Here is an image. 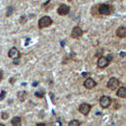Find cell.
<instances>
[{"instance_id": "15", "label": "cell", "mask_w": 126, "mask_h": 126, "mask_svg": "<svg viewBox=\"0 0 126 126\" xmlns=\"http://www.w3.org/2000/svg\"><path fill=\"white\" fill-rule=\"evenodd\" d=\"M13 12H14V7L9 6V7L7 8V11H6V16H7V17H10V16L13 14Z\"/></svg>"}, {"instance_id": "26", "label": "cell", "mask_w": 126, "mask_h": 126, "mask_svg": "<svg viewBox=\"0 0 126 126\" xmlns=\"http://www.w3.org/2000/svg\"><path fill=\"white\" fill-rule=\"evenodd\" d=\"M121 56L124 57V56H125V53H124V52H121Z\"/></svg>"}, {"instance_id": "21", "label": "cell", "mask_w": 126, "mask_h": 126, "mask_svg": "<svg viewBox=\"0 0 126 126\" xmlns=\"http://www.w3.org/2000/svg\"><path fill=\"white\" fill-rule=\"evenodd\" d=\"M3 79V71L2 70H0V81Z\"/></svg>"}, {"instance_id": "10", "label": "cell", "mask_w": 126, "mask_h": 126, "mask_svg": "<svg viewBox=\"0 0 126 126\" xmlns=\"http://www.w3.org/2000/svg\"><path fill=\"white\" fill-rule=\"evenodd\" d=\"M84 86L87 88V89H93L96 86V83L94 82V80H93L92 78H88L85 82H84Z\"/></svg>"}, {"instance_id": "3", "label": "cell", "mask_w": 126, "mask_h": 126, "mask_svg": "<svg viewBox=\"0 0 126 126\" xmlns=\"http://www.w3.org/2000/svg\"><path fill=\"white\" fill-rule=\"evenodd\" d=\"M110 103H111V99H110V97H108L106 95H102L100 97V99H99V104H100V106L102 108L108 107L110 105Z\"/></svg>"}, {"instance_id": "9", "label": "cell", "mask_w": 126, "mask_h": 126, "mask_svg": "<svg viewBox=\"0 0 126 126\" xmlns=\"http://www.w3.org/2000/svg\"><path fill=\"white\" fill-rule=\"evenodd\" d=\"M8 55H9V57H10V58L18 59V58L20 57V52H19V50H18L16 47H12V48L9 50Z\"/></svg>"}, {"instance_id": "7", "label": "cell", "mask_w": 126, "mask_h": 126, "mask_svg": "<svg viewBox=\"0 0 126 126\" xmlns=\"http://www.w3.org/2000/svg\"><path fill=\"white\" fill-rule=\"evenodd\" d=\"M108 64H109V61H108L107 58L104 57V56H100V57L98 58V60H97V66H98L99 68H105Z\"/></svg>"}, {"instance_id": "12", "label": "cell", "mask_w": 126, "mask_h": 126, "mask_svg": "<svg viewBox=\"0 0 126 126\" xmlns=\"http://www.w3.org/2000/svg\"><path fill=\"white\" fill-rule=\"evenodd\" d=\"M117 95L122 97V98H124L126 96V88L125 87H120L118 89V91H117Z\"/></svg>"}, {"instance_id": "8", "label": "cell", "mask_w": 126, "mask_h": 126, "mask_svg": "<svg viewBox=\"0 0 126 126\" xmlns=\"http://www.w3.org/2000/svg\"><path fill=\"white\" fill-rule=\"evenodd\" d=\"M90 110H91V105L88 103H82L79 107V111L84 115H87L90 112Z\"/></svg>"}, {"instance_id": "22", "label": "cell", "mask_w": 126, "mask_h": 126, "mask_svg": "<svg viewBox=\"0 0 126 126\" xmlns=\"http://www.w3.org/2000/svg\"><path fill=\"white\" fill-rule=\"evenodd\" d=\"M106 58H107V60H108V61H109V62H110V61H111V60H112V57H111V56H110V55H108V56H107V57H106Z\"/></svg>"}, {"instance_id": "14", "label": "cell", "mask_w": 126, "mask_h": 126, "mask_svg": "<svg viewBox=\"0 0 126 126\" xmlns=\"http://www.w3.org/2000/svg\"><path fill=\"white\" fill-rule=\"evenodd\" d=\"M11 123H12L13 126H20L21 125V118L18 117V116H16V117H14L11 120Z\"/></svg>"}, {"instance_id": "6", "label": "cell", "mask_w": 126, "mask_h": 126, "mask_svg": "<svg viewBox=\"0 0 126 126\" xmlns=\"http://www.w3.org/2000/svg\"><path fill=\"white\" fill-rule=\"evenodd\" d=\"M69 12H70V7L67 6V5H64V4L59 6V8L57 9V13L59 15H61V16L67 15V14H69Z\"/></svg>"}, {"instance_id": "23", "label": "cell", "mask_w": 126, "mask_h": 126, "mask_svg": "<svg viewBox=\"0 0 126 126\" xmlns=\"http://www.w3.org/2000/svg\"><path fill=\"white\" fill-rule=\"evenodd\" d=\"M36 126H45V124L44 123H38Z\"/></svg>"}, {"instance_id": "11", "label": "cell", "mask_w": 126, "mask_h": 126, "mask_svg": "<svg viewBox=\"0 0 126 126\" xmlns=\"http://www.w3.org/2000/svg\"><path fill=\"white\" fill-rule=\"evenodd\" d=\"M116 35H117L118 37H120V38L125 37V36H126V29H125L124 27L118 28L117 31H116Z\"/></svg>"}, {"instance_id": "5", "label": "cell", "mask_w": 126, "mask_h": 126, "mask_svg": "<svg viewBox=\"0 0 126 126\" xmlns=\"http://www.w3.org/2000/svg\"><path fill=\"white\" fill-rule=\"evenodd\" d=\"M83 34V31L80 27H75L73 28L72 32H71V37L73 38H79L80 36H82Z\"/></svg>"}, {"instance_id": "20", "label": "cell", "mask_w": 126, "mask_h": 126, "mask_svg": "<svg viewBox=\"0 0 126 126\" xmlns=\"http://www.w3.org/2000/svg\"><path fill=\"white\" fill-rule=\"evenodd\" d=\"M2 118H3V119H7V118H8V113H6V112L2 113Z\"/></svg>"}, {"instance_id": "25", "label": "cell", "mask_w": 126, "mask_h": 126, "mask_svg": "<svg viewBox=\"0 0 126 126\" xmlns=\"http://www.w3.org/2000/svg\"><path fill=\"white\" fill-rule=\"evenodd\" d=\"M18 63H19V61H18V60H15V61H14V64H15V65H16V64H18Z\"/></svg>"}, {"instance_id": "27", "label": "cell", "mask_w": 126, "mask_h": 126, "mask_svg": "<svg viewBox=\"0 0 126 126\" xmlns=\"http://www.w3.org/2000/svg\"><path fill=\"white\" fill-rule=\"evenodd\" d=\"M0 126H5L4 124H2V123H0Z\"/></svg>"}, {"instance_id": "16", "label": "cell", "mask_w": 126, "mask_h": 126, "mask_svg": "<svg viewBox=\"0 0 126 126\" xmlns=\"http://www.w3.org/2000/svg\"><path fill=\"white\" fill-rule=\"evenodd\" d=\"M68 126H80V122L78 120H71Z\"/></svg>"}, {"instance_id": "24", "label": "cell", "mask_w": 126, "mask_h": 126, "mask_svg": "<svg viewBox=\"0 0 126 126\" xmlns=\"http://www.w3.org/2000/svg\"><path fill=\"white\" fill-rule=\"evenodd\" d=\"M88 75H89V74H88V73H83V76H84V77H87V76H88Z\"/></svg>"}, {"instance_id": "2", "label": "cell", "mask_w": 126, "mask_h": 126, "mask_svg": "<svg viewBox=\"0 0 126 126\" xmlns=\"http://www.w3.org/2000/svg\"><path fill=\"white\" fill-rule=\"evenodd\" d=\"M51 24H52L51 18L48 17V16H44V17L39 19V21H38V28L39 29H43V28L49 27Z\"/></svg>"}, {"instance_id": "19", "label": "cell", "mask_w": 126, "mask_h": 126, "mask_svg": "<svg viewBox=\"0 0 126 126\" xmlns=\"http://www.w3.org/2000/svg\"><path fill=\"white\" fill-rule=\"evenodd\" d=\"M5 94H6V93H5V91H2V92L0 93V100H2V99H4V97H5Z\"/></svg>"}, {"instance_id": "17", "label": "cell", "mask_w": 126, "mask_h": 126, "mask_svg": "<svg viewBox=\"0 0 126 126\" xmlns=\"http://www.w3.org/2000/svg\"><path fill=\"white\" fill-rule=\"evenodd\" d=\"M34 94H35V96H36V97H42V96L44 95V93L40 91V92H35V93H34Z\"/></svg>"}, {"instance_id": "13", "label": "cell", "mask_w": 126, "mask_h": 126, "mask_svg": "<svg viewBox=\"0 0 126 126\" xmlns=\"http://www.w3.org/2000/svg\"><path fill=\"white\" fill-rule=\"evenodd\" d=\"M18 98L20 101H24L26 98H27V93L24 92V91H21L18 93Z\"/></svg>"}, {"instance_id": "1", "label": "cell", "mask_w": 126, "mask_h": 126, "mask_svg": "<svg viewBox=\"0 0 126 126\" xmlns=\"http://www.w3.org/2000/svg\"><path fill=\"white\" fill-rule=\"evenodd\" d=\"M113 12V8L112 6L108 5V4H101L99 5V8H98V13L100 15H109Z\"/></svg>"}, {"instance_id": "4", "label": "cell", "mask_w": 126, "mask_h": 126, "mask_svg": "<svg viewBox=\"0 0 126 126\" xmlns=\"http://www.w3.org/2000/svg\"><path fill=\"white\" fill-rule=\"evenodd\" d=\"M118 86H119V81L116 78H111L107 82V88L110 89V90H112V91L116 90L118 88Z\"/></svg>"}, {"instance_id": "18", "label": "cell", "mask_w": 126, "mask_h": 126, "mask_svg": "<svg viewBox=\"0 0 126 126\" xmlns=\"http://www.w3.org/2000/svg\"><path fill=\"white\" fill-rule=\"evenodd\" d=\"M20 22H21V24L26 23V22H27V18H26V16H22L21 19H20Z\"/></svg>"}]
</instances>
